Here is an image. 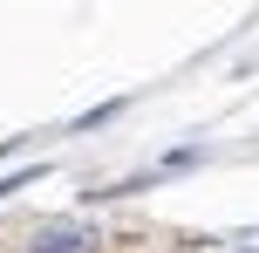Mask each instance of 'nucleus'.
I'll return each mask as SVG.
<instances>
[{
	"label": "nucleus",
	"instance_id": "1",
	"mask_svg": "<svg viewBox=\"0 0 259 253\" xmlns=\"http://www.w3.org/2000/svg\"><path fill=\"white\" fill-rule=\"evenodd\" d=\"M27 253H103V233L89 219H48L27 233Z\"/></svg>",
	"mask_w": 259,
	"mask_h": 253
},
{
	"label": "nucleus",
	"instance_id": "2",
	"mask_svg": "<svg viewBox=\"0 0 259 253\" xmlns=\"http://www.w3.org/2000/svg\"><path fill=\"white\" fill-rule=\"evenodd\" d=\"M41 178V164H27V171H14V178H0V199H7V192H21V185H34Z\"/></svg>",
	"mask_w": 259,
	"mask_h": 253
}]
</instances>
